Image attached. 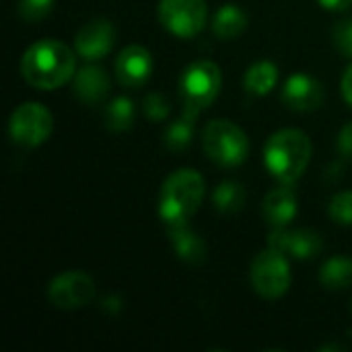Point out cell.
I'll return each mask as SVG.
<instances>
[{
  "label": "cell",
  "instance_id": "obj_26",
  "mask_svg": "<svg viewBox=\"0 0 352 352\" xmlns=\"http://www.w3.org/2000/svg\"><path fill=\"white\" fill-rule=\"evenodd\" d=\"M332 39H334V45H336V50L340 54L352 58V19L340 21V23L334 25Z\"/></svg>",
  "mask_w": 352,
  "mask_h": 352
},
{
  "label": "cell",
  "instance_id": "obj_23",
  "mask_svg": "<svg viewBox=\"0 0 352 352\" xmlns=\"http://www.w3.org/2000/svg\"><path fill=\"white\" fill-rule=\"evenodd\" d=\"M328 212H330V217H332V221L336 225H344V227L352 225V190L338 192L330 200Z\"/></svg>",
  "mask_w": 352,
  "mask_h": 352
},
{
  "label": "cell",
  "instance_id": "obj_4",
  "mask_svg": "<svg viewBox=\"0 0 352 352\" xmlns=\"http://www.w3.org/2000/svg\"><path fill=\"white\" fill-rule=\"evenodd\" d=\"M202 146L206 157L221 167H239L250 153L245 132L231 120H212L202 132Z\"/></svg>",
  "mask_w": 352,
  "mask_h": 352
},
{
  "label": "cell",
  "instance_id": "obj_14",
  "mask_svg": "<svg viewBox=\"0 0 352 352\" xmlns=\"http://www.w3.org/2000/svg\"><path fill=\"white\" fill-rule=\"evenodd\" d=\"M111 80L107 72L97 64H87L72 76V91L78 101L87 105H99L109 95Z\"/></svg>",
  "mask_w": 352,
  "mask_h": 352
},
{
  "label": "cell",
  "instance_id": "obj_18",
  "mask_svg": "<svg viewBox=\"0 0 352 352\" xmlns=\"http://www.w3.org/2000/svg\"><path fill=\"white\" fill-rule=\"evenodd\" d=\"M276 82H278V66L270 60H260V62L252 64L243 78L245 91L256 97H264V95L272 93Z\"/></svg>",
  "mask_w": 352,
  "mask_h": 352
},
{
  "label": "cell",
  "instance_id": "obj_9",
  "mask_svg": "<svg viewBox=\"0 0 352 352\" xmlns=\"http://www.w3.org/2000/svg\"><path fill=\"white\" fill-rule=\"evenodd\" d=\"M47 301L64 311L80 309L89 305L95 297V283L89 274L80 270H68L58 274L47 285Z\"/></svg>",
  "mask_w": 352,
  "mask_h": 352
},
{
  "label": "cell",
  "instance_id": "obj_19",
  "mask_svg": "<svg viewBox=\"0 0 352 352\" xmlns=\"http://www.w3.org/2000/svg\"><path fill=\"white\" fill-rule=\"evenodd\" d=\"M320 283L328 291H346L352 287V260L344 256L330 258L320 270Z\"/></svg>",
  "mask_w": 352,
  "mask_h": 352
},
{
  "label": "cell",
  "instance_id": "obj_21",
  "mask_svg": "<svg viewBox=\"0 0 352 352\" xmlns=\"http://www.w3.org/2000/svg\"><path fill=\"white\" fill-rule=\"evenodd\" d=\"M245 200H248L245 188L239 182H233V179L221 182L217 186V190L212 192V204L223 214H235V212H239L245 206Z\"/></svg>",
  "mask_w": 352,
  "mask_h": 352
},
{
  "label": "cell",
  "instance_id": "obj_16",
  "mask_svg": "<svg viewBox=\"0 0 352 352\" xmlns=\"http://www.w3.org/2000/svg\"><path fill=\"white\" fill-rule=\"evenodd\" d=\"M167 237L171 241V248L175 256L192 266H200L206 260V243L204 239L192 231L188 225H167Z\"/></svg>",
  "mask_w": 352,
  "mask_h": 352
},
{
  "label": "cell",
  "instance_id": "obj_1",
  "mask_svg": "<svg viewBox=\"0 0 352 352\" xmlns=\"http://www.w3.org/2000/svg\"><path fill=\"white\" fill-rule=\"evenodd\" d=\"M76 56L78 54L60 39H39L25 50L21 58V74L31 87L54 91L74 76Z\"/></svg>",
  "mask_w": 352,
  "mask_h": 352
},
{
  "label": "cell",
  "instance_id": "obj_27",
  "mask_svg": "<svg viewBox=\"0 0 352 352\" xmlns=\"http://www.w3.org/2000/svg\"><path fill=\"white\" fill-rule=\"evenodd\" d=\"M338 153L344 159H352V122L346 124L338 134Z\"/></svg>",
  "mask_w": 352,
  "mask_h": 352
},
{
  "label": "cell",
  "instance_id": "obj_25",
  "mask_svg": "<svg viewBox=\"0 0 352 352\" xmlns=\"http://www.w3.org/2000/svg\"><path fill=\"white\" fill-rule=\"evenodd\" d=\"M171 107L165 95L161 93H148L142 99V113L151 120V122H163L169 116Z\"/></svg>",
  "mask_w": 352,
  "mask_h": 352
},
{
  "label": "cell",
  "instance_id": "obj_3",
  "mask_svg": "<svg viewBox=\"0 0 352 352\" xmlns=\"http://www.w3.org/2000/svg\"><path fill=\"white\" fill-rule=\"evenodd\" d=\"M204 177L186 167L173 171L161 186L159 217L165 225H188L204 200Z\"/></svg>",
  "mask_w": 352,
  "mask_h": 352
},
{
  "label": "cell",
  "instance_id": "obj_2",
  "mask_svg": "<svg viewBox=\"0 0 352 352\" xmlns=\"http://www.w3.org/2000/svg\"><path fill=\"white\" fill-rule=\"evenodd\" d=\"M311 140L303 130L285 128L274 132L264 144V165L280 184H295L311 161Z\"/></svg>",
  "mask_w": 352,
  "mask_h": 352
},
{
  "label": "cell",
  "instance_id": "obj_11",
  "mask_svg": "<svg viewBox=\"0 0 352 352\" xmlns=\"http://www.w3.org/2000/svg\"><path fill=\"white\" fill-rule=\"evenodd\" d=\"M268 248L295 260H314L322 254L324 241L320 233L309 229H287L278 227L268 237Z\"/></svg>",
  "mask_w": 352,
  "mask_h": 352
},
{
  "label": "cell",
  "instance_id": "obj_29",
  "mask_svg": "<svg viewBox=\"0 0 352 352\" xmlns=\"http://www.w3.org/2000/svg\"><path fill=\"white\" fill-rule=\"evenodd\" d=\"M322 8L332 10V12H344L352 6V0H318Z\"/></svg>",
  "mask_w": 352,
  "mask_h": 352
},
{
  "label": "cell",
  "instance_id": "obj_10",
  "mask_svg": "<svg viewBox=\"0 0 352 352\" xmlns=\"http://www.w3.org/2000/svg\"><path fill=\"white\" fill-rule=\"evenodd\" d=\"M116 35L118 31L109 19H93L78 29L74 37V52L87 62L103 60L113 50Z\"/></svg>",
  "mask_w": 352,
  "mask_h": 352
},
{
  "label": "cell",
  "instance_id": "obj_6",
  "mask_svg": "<svg viewBox=\"0 0 352 352\" xmlns=\"http://www.w3.org/2000/svg\"><path fill=\"white\" fill-rule=\"evenodd\" d=\"M250 280L254 291L268 301L280 299L291 289V266L285 254L268 248L260 252L250 268Z\"/></svg>",
  "mask_w": 352,
  "mask_h": 352
},
{
  "label": "cell",
  "instance_id": "obj_5",
  "mask_svg": "<svg viewBox=\"0 0 352 352\" xmlns=\"http://www.w3.org/2000/svg\"><path fill=\"white\" fill-rule=\"evenodd\" d=\"M221 85L223 74L212 60L192 62L179 78V95L184 101V109L200 116L202 109L214 103V99L221 93Z\"/></svg>",
  "mask_w": 352,
  "mask_h": 352
},
{
  "label": "cell",
  "instance_id": "obj_22",
  "mask_svg": "<svg viewBox=\"0 0 352 352\" xmlns=\"http://www.w3.org/2000/svg\"><path fill=\"white\" fill-rule=\"evenodd\" d=\"M103 124L109 132H126L134 124V103L128 97L111 99L103 109Z\"/></svg>",
  "mask_w": 352,
  "mask_h": 352
},
{
  "label": "cell",
  "instance_id": "obj_20",
  "mask_svg": "<svg viewBox=\"0 0 352 352\" xmlns=\"http://www.w3.org/2000/svg\"><path fill=\"white\" fill-rule=\"evenodd\" d=\"M196 118H198V113L184 109L182 118L173 120V122L167 126V130H165V134H163V142H165V146H167L171 153H182V151H186V148L192 144V138H194V122H196Z\"/></svg>",
  "mask_w": 352,
  "mask_h": 352
},
{
  "label": "cell",
  "instance_id": "obj_24",
  "mask_svg": "<svg viewBox=\"0 0 352 352\" xmlns=\"http://www.w3.org/2000/svg\"><path fill=\"white\" fill-rule=\"evenodd\" d=\"M54 2L56 0H19L16 12L25 23H37L52 12Z\"/></svg>",
  "mask_w": 352,
  "mask_h": 352
},
{
  "label": "cell",
  "instance_id": "obj_8",
  "mask_svg": "<svg viewBox=\"0 0 352 352\" xmlns=\"http://www.w3.org/2000/svg\"><path fill=\"white\" fill-rule=\"evenodd\" d=\"M159 21L171 35L190 39L208 23L206 0H159Z\"/></svg>",
  "mask_w": 352,
  "mask_h": 352
},
{
  "label": "cell",
  "instance_id": "obj_17",
  "mask_svg": "<svg viewBox=\"0 0 352 352\" xmlns=\"http://www.w3.org/2000/svg\"><path fill=\"white\" fill-rule=\"evenodd\" d=\"M248 29V14L237 4H223L212 19V33L223 39H237Z\"/></svg>",
  "mask_w": 352,
  "mask_h": 352
},
{
  "label": "cell",
  "instance_id": "obj_7",
  "mask_svg": "<svg viewBox=\"0 0 352 352\" xmlns=\"http://www.w3.org/2000/svg\"><path fill=\"white\" fill-rule=\"evenodd\" d=\"M54 130V116L52 111L41 105L27 101L19 105L8 120V136L14 144L25 148H35L43 144Z\"/></svg>",
  "mask_w": 352,
  "mask_h": 352
},
{
  "label": "cell",
  "instance_id": "obj_15",
  "mask_svg": "<svg viewBox=\"0 0 352 352\" xmlns=\"http://www.w3.org/2000/svg\"><path fill=\"white\" fill-rule=\"evenodd\" d=\"M262 212L268 225H272L274 229L287 227L299 212V200L293 184H280L272 188L264 198Z\"/></svg>",
  "mask_w": 352,
  "mask_h": 352
},
{
  "label": "cell",
  "instance_id": "obj_13",
  "mask_svg": "<svg viewBox=\"0 0 352 352\" xmlns=\"http://www.w3.org/2000/svg\"><path fill=\"white\" fill-rule=\"evenodd\" d=\"M324 97L322 82L305 72L291 74L283 87V103L293 111H314L322 107Z\"/></svg>",
  "mask_w": 352,
  "mask_h": 352
},
{
  "label": "cell",
  "instance_id": "obj_28",
  "mask_svg": "<svg viewBox=\"0 0 352 352\" xmlns=\"http://www.w3.org/2000/svg\"><path fill=\"white\" fill-rule=\"evenodd\" d=\"M340 89H342V97H344V101H346V103L352 107V64L346 68V70H344V74H342Z\"/></svg>",
  "mask_w": 352,
  "mask_h": 352
},
{
  "label": "cell",
  "instance_id": "obj_12",
  "mask_svg": "<svg viewBox=\"0 0 352 352\" xmlns=\"http://www.w3.org/2000/svg\"><path fill=\"white\" fill-rule=\"evenodd\" d=\"M116 78L126 89H140L153 74L151 52L142 45H126L113 62Z\"/></svg>",
  "mask_w": 352,
  "mask_h": 352
}]
</instances>
